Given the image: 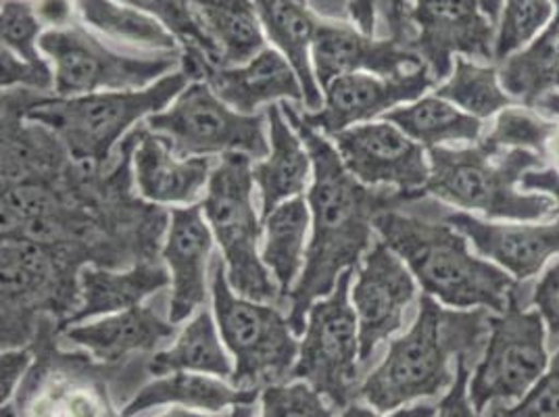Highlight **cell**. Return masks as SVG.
Segmentation results:
<instances>
[{
  "instance_id": "14",
  "label": "cell",
  "mask_w": 559,
  "mask_h": 417,
  "mask_svg": "<svg viewBox=\"0 0 559 417\" xmlns=\"http://www.w3.org/2000/svg\"><path fill=\"white\" fill-rule=\"evenodd\" d=\"M409 20L416 29L412 50L432 78L451 75L453 59H495V27L478 0H414Z\"/></svg>"
},
{
  "instance_id": "29",
  "label": "cell",
  "mask_w": 559,
  "mask_h": 417,
  "mask_svg": "<svg viewBox=\"0 0 559 417\" xmlns=\"http://www.w3.org/2000/svg\"><path fill=\"white\" fill-rule=\"evenodd\" d=\"M265 242L261 259L278 284L282 302L301 278L307 259V233L311 228V208L304 196L284 201L265 219Z\"/></svg>"
},
{
  "instance_id": "6",
  "label": "cell",
  "mask_w": 559,
  "mask_h": 417,
  "mask_svg": "<svg viewBox=\"0 0 559 417\" xmlns=\"http://www.w3.org/2000/svg\"><path fill=\"white\" fill-rule=\"evenodd\" d=\"M211 295L217 327L236 359L233 384L242 391H263L290 380L299 359V343L276 305L236 297L226 261H211Z\"/></svg>"
},
{
  "instance_id": "7",
  "label": "cell",
  "mask_w": 559,
  "mask_h": 417,
  "mask_svg": "<svg viewBox=\"0 0 559 417\" xmlns=\"http://www.w3.org/2000/svg\"><path fill=\"white\" fill-rule=\"evenodd\" d=\"M80 272L55 249L2 236V350L34 341L45 313L63 322L70 318L80 305Z\"/></svg>"
},
{
  "instance_id": "32",
  "label": "cell",
  "mask_w": 559,
  "mask_h": 417,
  "mask_svg": "<svg viewBox=\"0 0 559 417\" xmlns=\"http://www.w3.org/2000/svg\"><path fill=\"white\" fill-rule=\"evenodd\" d=\"M384 121L395 123L424 148H439L444 144L476 142L483 132V121L467 116L441 96H424L412 105H401L384 114Z\"/></svg>"
},
{
  "instance_id": "38",
  "label": "cell",
  "mask_w": 559,
  "mask_h": 417,
  "mask_svg": "<svg viewBox=\"0 0 559 417\" xmlns=\"http://www.w3.org/2000/svg\"><path fill=\"white\" fill-rule=\"evenodd\" d=\"M261 417H334L324 396L307 382L270 384L261 391Z\"/></svg>"
},
{
  "instance_id": "54",
  "label": "cell",
  "mask_w": 559,
  "mask_h": 417,
  "mask_svg": "<svg viewBox=\"0 0 559 417\" xmlns=\"http://www.w3.org/2000/svg\"><path fill=\"white\" fill-rule=\"evenodd\" d=\"M489 417H499V412H497V405H495V403L490 405Z\"/></svg>"
},
{
  "instance_id": "12",
  "label": "cell",
  "mask_w": 559,
  "mask_h": 417,
  "mask_svg": "<svg viewBox=\"0 0 559 417\" xmlns=\"http://www.w3.org/2000/svg\"><path fill=\"white\" fill-rule=\"evenodd\" d=\"M515 288L506 311L492 315L483 357L469 380V398L483 416L492 403H513L528 393L549 368L547 325L538 311H526Z\"/></svg>"
},
{
  "instance_id": "45",
  "label": "cell",
  "mask_w": 559,
  "mask_h": 417,
  "mask_svg": "<svg viewBox=\"0 0 559 417\" xmlns=\"http://www.w3.org/2000/svg\"><path fill=\"white\" fill-rule=\"evenodd\" d=\"M520 186H522V190L543 192V194L551 196L556 203L551 215H559V171H556L554 167H543V169H533V171L524 174Z\"/></svg>"
},
{
  "instance_id": "9",
  "label": "cell",
  "mask_w": 559,
  "mask_h": 417,
  "mask_svg": "<svg viewBox=\"0 0 559 417\" xmlns=\"http://www.w3.org/2000/svg\"><path fill=\"white\" fill-rule=\"evenodd\" d=\"M265 126V114L245 116L234 111L207 82H190L171 107L146 117V130L182 159L238 153L261 162L270 155Z\"/></svg>"
},
{
  "instance_id": "31",
  "label": "cell",
  "mask_w": 559,
  "mask_h": 417,
  "mask_svg": "<svg viewBox=\"0 0 559 417\" xmlns=\"http://www.w3.org/2000/svg\"><path fill=\"white\" fill-rule=\"evenodd\" d=\"M82 22L119 45L146 55L182 52L178 38L157 17L116 0H75Z\"/></svg>"
},
{
  "instance_id": "47",
  "label": "cell",
  "mask_w": 559,
  "mask_h": 417,
  "mask_svg": "<svg viewBox=\"0 0 559 417\" xmlns=\"http://www.w3.org/2000/svg\"><path fill=\"white\" fill-rule=\"evenodd\" d=\"M437 416V409L432 407V405H416V407H412V409H396L395 414H391V416H380V414H376L372 409H368V407H364V405H359V403H350L347 405V409H345V414L341 417H435Z\"/></svg>"
},
{
  "instance_id": "25",
  "label": "cell",
  "mask_w": 559,
  "mask_h": 417,
  "mask_svg": "<svg viewBox=\"0 0 559 417\" xmlns=\"http://www.w3.org/2000/svg\"><path fill=\"white\" fill-rule=\"evenodd\" d=\"M187 7L210 43L215 68L245 65L265 48L253 0H187Z\"/></svg>"
},
{
  "instance_id": "55",
  "label": "cell",
  "mask_w": 559,
  "mask_h": 417,
  "mask_svg": "<svg viewBox=\"0 0 559 417\" xmlns=\"http://www.w3.org/2000/svg\"><path fill=\"white\" fill-rule=\"evenodd\" d=\"M299 2H307V0H299Z\"/></svg>"
},
{
  "instance_id": "30",
  "label": "cell",
  "mask_w": 559,
  "mask_h": 417,
  "mask_svg": "<svg viewBox=\"0 0 559 417\" xmlns=\"http://www.w3.org/2000/svg\"><path fill=\"white\" fill-rule=\"evenodd\" d=\"M554 17L528 47L513 52L499 65L503 91L526 107L547 94L559 93V0H554Z\"/></svg>"
},
{
  "instance_id": "46",
  "label": "cell",
  "mask_w": 559,
  "mask_h": 417,
  "mask_svg": "<svg viewBox=\"0 0 559 417\" xmlns=\"http://www.w3.org/2000/svg\"><path fill=\"white\" fill-rule=\"evenodd\" d=\"M34 7H36L40 22L52 25V29L70 27L73 11H78L75 0H38Z\"/></svg>"
},
{
  "instance_id": "28",
  "label": "cell",
  "mask_w": 559,
  "mask_h": 417,
  "mask_svg": "<svg viewBox=\"0 0 559 417\" xmlns=\"http://www.w3.org/2000/svg\"><path fill=\"white\" fill-rule=\"evenodd\" d=\"M259 391H242L228 386L222 380H213L210 376H199L190 371L167 373L134 394V398L123 407L121 417H136L153 407L164 405H182L188 409H205L217 414L226 407L236 405H253Z\"/></svg>"
},
{
  "instance_id": "49",
  "label": "cell",
  "mask_w": 559,
  "mask_h": 417,
  "mask_svg": "<svg viewBox=\"0 0 559 417\" xmlns=\"http://www.w3.org/2000/svg\"><path fill=\"white\" fill-rule=\"evenodd\" d=\"M483 11L489 15L490 22L497 25L501 20V13H503V0H478Z\"/></svg>"
},
{
  "instance_id": "5",
  "label": "cell",
  "mask_w": 559,
  "mask_h": 417,
  "mask_svg": "<svg viewBox=\"0 0 559 417\" xmlns=\"http://www.w3.org/2000/svg\"><path fill=\"white\" fill-rule=\"evenodd\" d=\"M430 178L424 194L464 211L483 213L489 219L535 222L554 213L547 194L518 190L524 174L543 169L547 162L533 151L513 148L490 153L480 142L467 148H430Z\"/></svg>"
},
{
  "instance_id": "40",
  "label": "cell",
  "mask_w": 559,
  "mask_h": 417,
  "mask_svg": "<svg viewBox=\"0 0 559 417\" xmlns=\"http://www.w3.org/2000/svg\"><path fill=\"white\" fill-rule=\"evenodd\" d=\"M499 417H559V350L549 359V368L535 386L515 405L495 403Z\"/></svg>"
},
{
  "instance_id": "4",
  "label": "cell",
  "mask_w": 559,
  "mask_h": 417,
  "mask_svg": "<svg viewBox=\"0 0 559 417\" xmlns=\"http://www.w3.org/2000/svg\"><path fill=\"white\" fill-rule=\"evenodd\" d=\"M192 80L185 70L171 71L142 91L45 96L34 91H7L27 121L40 123L63 142L71 159L100 169L121 136L142 117L162 114Z\"/></svg>"
},
{
  "instance_id": "23",
  "label": "cell",
  "mask_w": 559,
  "mask_h": 417,
  "mask_svg": "<svg viewBox=\"0 0 559 417\" xmlns=\"http://www.w3.org/2000/svg\"><path fill=\"white\" fill-rule=\"evenodd\" d=\"M270 155L253 165V180L261 196L263 219L295 196H301L313 178V162L305 142L284 116L282 105H267Z\"/></svg>"
},
{
  "instance_id": "13",
  "label": "cell",
  "mask_w": 559,
  "mask_h": 417,
  "mask_svg": "<svg viewBox=\"0 0 559 417\" xmlns=\"http://www.w3.org/2000/svg\"><path fill=\"white\" fill-rule=\"evenodd\" d=\"M353 272L341 274L334 290L311 305L299 359L290 376L311 384L334 407H347L359 391V324L349 305Z\"/></svg>"
},
{
  "instance_id": "10",
  "label": "cell",
  "mask_w": 559,
  "mask_h": 417,
  "mask_svg": "<svg viewBox=\"0 0 559 417\" xmlns=\"http://www.w3.org/2000/svg\"><path fill=\"white\" fill-rule=\"evenodd\" d=\"M40 50L50 59L55 93L63 98L103 91H142L182 63V52L142 57L117 52L82 25L48 29L40 38Z\"/></svg>"
},
{
  "instance_id": "20",
  "label": "cell",
  "mask_w": 559,
  "mask_h": 417,
  "mask_svg": "<svg viewBox=\"0 0 559 417\" xmlns=\"http://www.w3.org/2000/svg\"><path fill=\"white\" fill-rule=\"evenodd\" d=\"M213 249L210 222L199 205L174 208L164 259L171 272L169 322L180 324L207 302V261Z\"/></svg>"
},
{
  "instance_id": "37",
  "label": "cell",
  "mask_w": 559,
  "mask_h": 417,
  "mask_svg": "<svg viewBox=\"0 0 559 417\" xmlns=\"http://www.w3.org/2000/svg\"><path fill=\"white\" fill-rule=\"evenodd\" d=\"M43 22L29 0H2V47L32 63H45L40 57Z\"/></svg>"
},
{
  "instance_id": "43",
  "label": "cell",
  "mask_w": 559,
  "mask_h": 417,
  "mask_svg": "<svg viewBox=\"0 0 559 417\" xmlns=\"http://www.w3.org/2000/svg\"><path fill=\"white\" fill-rule=\"evenodd\" d=\"M467 359H457V368H455V380L449 389V393L444 394L441 405L437 407V416L435 417H480L476 412V407L472 405L469 398V368H467Z\"/></svg>"
},
{
  "instance_id": "41",
  "label": "cell",
  "mask_w": 559,
  "mask_h": 417,
  "mask_svg": "<svg viewBox=\"0 0 559 417\" xmlns=\"http://www.w3.org/2000/svg\"><path fill=\"white\" fill-rule=\"evenodd\" d=\"M0 68H2V91L25 88L34 93H48L55 91V73L45 63H32L17 57L13 50L2 47L0 55Z\"/></svg>"
},
{
  "instance_id": "26",
  "label": "cell",
  "mask_w": 559,
  "mask_h": 417,
  "mask_svg": "<svg viewBox=\"0 0 559 417\" xmlns=\"http://www.w3.org/2000/svg\"><path fill=\"white\" fill-rule=\"evenodd\" d=\"M169 284L164 265L148 259L139 261L128 272L109 267H84L80 272V305L59 330L78 325L94 315L126 311L139 307L146 297Z\"/></svg>"
},
{
  "instance_id": "16",
  "label": "cell",
  "mask_w": 559,
  "mask_h": 417,
  "mask_svg": "<svg viewBox=\"0 0 559 417\" xmlns=\"http://www.w3.org/2000/svg\"><path fill=\"white\" fill-rule=\"evenodd\" d=\"M416 297V282L403 259L382 240L373 242L350 290L359 324V361L366 368L376 347L405 320V309Z\"/></svg>"
},
{
  "instance_id": "36",
  "label": "cell",
  "mask_w": 559,
  "mask_h": 417,
  "mask_svg": "<svg viewBox=\"0 0 559 417\" xmlns=\"http://www.w3.org/2000/svg\"><path fill=\"white\" fill-rule=\"evenodd\" d=\"M554 0H503L495 40V59L501 63L528 47L554 17Z\"/></svg>"
},
{
  "instance_id": "33",
  "label": "cell",
  "mask_w": 559,
  "mask_h": 417,
  "mask_svg": "<svg viewBox=\"0 0 559 417\" xmlns=\"http://www.w3.org/2000/svg\"><path fill=\"white\" fill-rule=\"evenodd\" d=\"M148 371L153 376L190 371L233 378V361L217 338V330L207 309H201L194 315V320L182 330L174 347L151 357Z\"/></svg>"
},
{
  "instance_id": "22",
  "label": "cell",
  "mask_w": 559,
  "mask_h": 417,
  "mask_svg": "<svg viewBox=\"0 0 559 417\" xmlns=\"http://www.w3.org/2000/svg\"><path fill=\"white\" fill-rule=\"evenodd\" d=\"M132 165L140 194L162 205H192L210 184L215 167L211 157L182 159L174 155L164 140L146 128L136 130Z\"/></svg>"
},
{
  "instance_id": "44",
  "label": "cell",
  "mask_w": 559,
  "mask_h": 417,
  "mask_svg": "<svg viewBox=\"0 0 559 417\" xmlns=\"http://www.w3.org/2000/svg\"><path fill=\"white\" fill-rule=\"evenodd\" d=\"M32 366V350L27 348H9L2 350V361H0V401L2 405L11 401L13 394H17V389L22 386L27 371Z\"/></svg>"
},
{
  "instance_id": "8",
  "label": "cell",
  "mask_w": 559,
  "mask_h": 417,
  "mask_svg": "<svg viewBox=\"0 0 559 417\" xmlns=\"http://www.w3.org/2000/svg\"><path fill=\"white\" fill-rule=\"evenodd\" d=\"M253 165L247 155H224L213 167L203 213L213 238L222 247L226 274L245 299L267 305H284L278 284L259 257L261 224L253 201Z\"/></svg>"
},
{
  "instance_id": "50",
  "label": "cell",
  "mask_w": 559,
  "mask_h": 417,
  "mask_svg": "<svg viewBox=\"0 0 559 417\" xmlns=\"http://www.w3.org/2000/svg\"><path fill=\"white\" fill-rule=\"evenodd\" d=\"M547 162H551V167L559 171V123L556 134L549 140V146H547Z\"/></svg>"
},
{
  "instance_id": "15",
  "label": "cell",
  "mask_w": 559,
  "mask_h": 417,
  "mask_svg": "<svg viewBox=\"0 0 559 417\" xmlns=\"http://www.w3.org/2000/svg\"><path fill=\"white\" fill-rule=\"evenodd\" d=\"M332 139L350 176L361 184L426 196L424 186L430 178V163L424 155V146L395 123L353 126Z\"/></svg>"
},
{
  "instance_id": "2",
  "label": "cell",
  "mask_w": 559,
  "mask_h": 417,
  "mask_svg": "<svg viewBox=\"0 0 559 417\" xmlns=\"http://www.w3.org/2000/svg\"><path fill=\"white\" fill-rule=\"evenodd\" d=\"M373 228L424 293L447 307L501 313L518 288L506 270L472 255L466 236L441 219L435 201L426 196L380 213Z\"/></svg>"
},
{
  "instance_id": "18",
  "label": "cell",
  "mask_w": 559,
  "mask_h": 417,
  "mask_svg": "<svg viewBox=\"0 0 559 417\" xmlns=\"http://www.w3.org/2000/svg\"><path fill=\"white\" fill-rule=\"evenodd\" d=\"M311 65L318 84L326 88L341 75L372 73L393 78L421 70L424 61L409 45L395 38L376 40L350 25L322 22L311 45Z\"/></svg>"
},
{
  "instance_id": "34",
  "label": "cell",
  "mask_w": 559,
  "mask_h": 417,
  "mask_svg": "<svg viewBox=\"0 0 559 417\" xmlns=\"http://www.w3.org/2000/svg\"><path fill=\"white\" fill-rule=\"evenodd\" d=\"M435 94L480 121L513 105L512 96L499 82V70L476 65L467 59H455L449 80Z\"/></svg>"
},
{
  "instance_id": "51",
  "label": "cell",
  "mask_w": 559,
  "mask_h": 417,
  "mask_svg": "<svg viewBox=\"0 0 559 417\" xmlns=\"http://www.w3.org/2000/svg\"><path fill=\"white\" fill-rule=\"evenodd\" d=\"M157 417H233V414L230 416H199V414H192L187 409H171V412H165V414Z\"/></svg>"
},
{
  "instance_id": "52",
  "label": "cell",
  "mask_w": 559,
  "mask_h": 417,
  "mask_svg": "<svg viewBox=\"0 0 559 417\" xmlns=\"http://www.w3.org/2000/svg\"><path fill=\"white\" fill-rule=\"evenodd\" d=\"M382 2H386V0H350V4H355L359 9H373V7L382 4Z\"/></svg>"
},
{
  "instance_id": "17",
  "label": "cell",
  "mask_w": 559,
  "mask_h": 417,
  "mask_svg": "<svg viewBox=\"0 0 559 417\" xmlns=\"http://www.w3.org/2000/svg\"><path fill=\"white\" fill-rule=\"evenodd\" d=\"M435 78L424 65L421 70L380 78L372 73L341 75L328 84L324 105L320 111L304 114V121L326 139L353 128V123L370 121L386 109H396L405 103H416L421 94L435 86Z\"/></svg>"
},
{
  "instance_id": "1",
  "label": "cell",
  "mask_w": 559,
  "mask_h": 417,
  "mask_svg": "<svg viewBox=\"0 0 559 417\" xmlns=\"http://www.w3.org/2000/svg\"><path fill=\"white\" fill-rule=\"evenodd\" d=\"M282 111L304 140L313 162V182L307 194L311 240L304 274L286 299L290 309L288 324L295 336H304L311 305L328 297L341 274L355 270L364 253L370 251L376 217L419 196L361 184L350 176L326 136L307 126L295 107L282 103Z\"/></svg>"
},
{
  "instance_id": "27",
  "label": "cell",
  "mask_w": 559,
  "mask_h": 417,
  "mask_svg": "<svg viewBox=\"0 0 559 417\" xmlns=\"http://www.w3.org/2000/svg\"><path fill=\"white\" fill-rule=\"evenodd\" d=\"M267 38L280 48V52L295 68L304 84L305 109L311 114L320 111L324 98L311 65V45L320 20L309 11L307 2L299 0H253Z\"/></svg>"
},
{
  "instance_id": "3",
  "label": "cell",
  "mask_w": 559,
  "mask_h": 417,
  "mask_svg": "<svg viewBox=\"0 0 559 417\" xmlns=\"http://www.w3.org/2000/svg\"><path fill=\"white\" fill-rule=\"evenodd\" d=\"M489 330V309H444L424 295L409 332L396 338L384 361L359 384L357 394L378 414L437 396L455 380L451 361L476 357Z\"/></svg>"
},
{
  "instance_id": "11",
  "label": "cell",
  "mask_w": 559,
  "mask_h": 417,
  "mask_svg": "<svg viewBox=\"0 0 559 417\" xmlns=\"http://www.w3.org/2000/svg\"><path fill=\"white\" fill-rule=\"evenodd\" d=\"M55 327L43 320L32 341L36 364L17 389L15 405L22 417H119L109 393L107 370L86 355L61 353L52 343Z\"/></svg>"
},
{
  "instance_id": "24",
  "label": "cell",
  "mask_w": 559,
  "mask_h": 417,
  "mask_svg": "<svg viewBox=\"0 0 559 417\" xmlns=\"http://www.w3.org/2000/svg\"><path fill=\"white\" fill-rule=\"evenodd\" d=\"M66 341L86 348L100 364H119L136 353L162 347L176 336V324L165 322L153 307H132L103 322L71 325L63 332Z\"/></svg>"
},
{
  "instance_id": "19",
  "label": "cell",
  "mask_w": 559,
  "mask_h": 417,
  "mask_svg": "<svg viewBox=\"0 0 559 417\" xmlns=\"http://www.w3.org/2000/svg\"><path fill=\"white\" fill-rule=\"evenodd\" d=\"M439 217L464 234L483 257L495 261L513 279H531L559 255V219L549 224H490L466 211L435 203Z\"/></svg>"
},
{
  "instance_id": "35",
  "label": "cell",
  "mask_w": 559,
  "mask_h": 417,
  "mask_svg": "<svg viewBox=\"0 0 559 417\" xmlns=\"http://www.w3.org/2000/svg\"><path fill=\"white\" fill-rule=\"evenodd\" d=\"M556 130L558 123L543 119L538 111H533V107L512 105L497 114L492 128L480 144L490 153H506L513 148L533 151L547 162V146Z\"/></svg>"
},
{
  "instance_id": "42",
  "label": "cell",
  "mask_w": 559,
  "mask_h": 417,
  "mask_svg": "<svg viewBox=\"0 0 559 417\" xmlns=\"http://www.w3.org/2000/svg\"><path fill=\"white\" fill-rule=\"evenodd\" d=\"M531 305H535L536 311L543 315L549 338L554 343L559 341V259L543 272L533 286Z\"/></svg>"
},
{
  "instance_id": "48",
  "label": "cell",
  "mask_w": 559,
  "mask_h": 417,
  "mask_svg": "<svg viewBox=\"0 0 559 417\" xmlns=\"http://www.w3.org/2000/svg\"><path fill=\"white\" fill-rule=\"evenodd\" d=\"M536 111L549 117H559V93L547 94L543 96L535 105Z\"/></svg>"
},
{
  "instance_id": "39",
  "label": "cell",
  "mask_w": 559,
  "mask_h": 417,
  "mask_svg": "<svg viewBox=\"0 0 559 417\" xmlns=\"http://www.w3.org/2000/svg\"><path fill=\"white\" fill-rule=\"evenodd\" d=\"M121 4L134 7L153 17H157L162 24L182 43L185 47H197L207 52L211 61V48L207 38L203 36L201 27L192 20L188 11L187 0H117Z\"/></svg>"
},
{
  "instance_id": "21",
  "label": "cell",
  "mask_w": 559,
  "mask_h": 417,
  "mask_svg": "<svg viewBox=\"0 0 559 417\" xmlns=\"http://www.w3.org/2000/svg\"><path fill=\"white\" fill-rule=\"evenodd\" d=\"M234 111L255 116L261 105L276 100L305 103L304 84L288 59L274 48H263L249 63L238 68H215L210 63L203 80Z\"/></svg>"
},
{
  "instance_id": "53",
  "label": "cell",
  "mask_w": 559,
  "mask_h": 417,
  "mask_svg": "<svg viewBox=\"0 0 559 417\" xmlns=\"http://www.w3.org/2000/svg\"><path fill=\"white\" fill-rule=\"evenodd\" d=\"M2 417H22L17 414V409H15V405L13 403H4L2 405Z\"/></svg>"
}]
</instances>
